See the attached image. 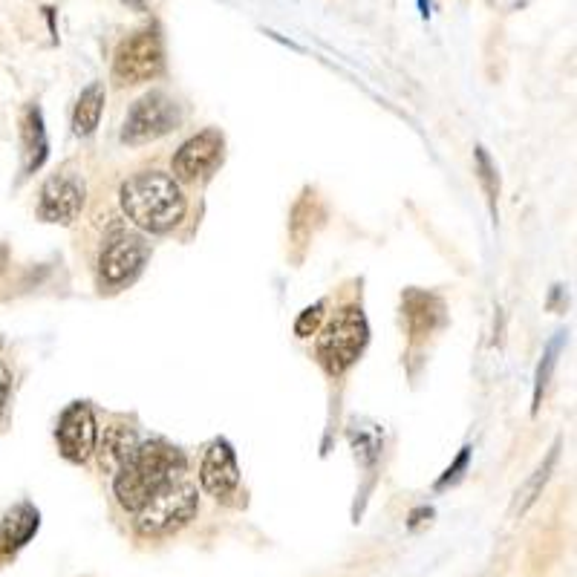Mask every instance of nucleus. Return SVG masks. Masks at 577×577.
<instances>
[{"label": "nucleus", "instance_id": "nucleus-1", "mask_svg": "<svg viewBox=\"0 0 577 577\" xmlns=\"http://www.w3.org/2000/svg\"><path fill=\"white\" fill-rule=\"evenodd\" d=\"M185 474V453L165 439L139 445L133 456L116 471L113 491L125 511H139L153 494Z\"/></svg>", "mask_w": 577, "mask_h": 577}, {"label": "nucleus", "instance_id": "nucleus-2", "mask_svg": "<svg viewBox=\"0 0 577 577\" xmlns=\"http://www.w3.org/2000/svg\"><path fill=\"white\" fill-rule=\"evenodd\" d=\"M119 202L127 220L151 234H165L185 217L182 188L174 176L162 171H142L125 179L119 188Z\"/></svg>", "mask_w": 577, "mask_h": 577}, {"label": "nucleus", "instance_id": "nucleus-3", "mask_svg": "<svg viewBox=\"0 0 577 577\" xmlns=\"http://www.w3.org/2000/svg\"><path fill=\"white\" fill-rule=\"evenodd\" d=\"M370 341L367 318L358 306H344L332 315L318 338V361L329 376L347 373Z\"/></svg>", "mask_w": 577, "mask_h": 577}, {"label": "nucleus", "instance_id": "nucleus-4", "mask_svg": "<svg viewBox=\"0 0 577 577\" xmlns=\"http://www.w3.org/2000/svg\"><path fill=\"white\" fill-rule=\"evenodd\" d=\"M194 514H197V488L188 482H171L136 511V531L145 537H162L188 526Z\"/></svg>", "mask_w": 577, "mask_h": 577}, {"label": "nucleus", "instance_id": "nucleus-5", "mask_svg": "<svg viewBox=\"0 0 577 577\" xmlns=\"http://www.w3.org/2000/svg\"><path fill=\"white\" fill-rule=\"evenodd\" d=\"M165 67V47L156 29H139L127 35L113 55V78L122 87L145 84L162 73Z\"/></svg>", "mask_w": 577, "mask_h": 577}, {"label": "nucleus", "instance_id": "nucleus-6", "mask_svg": "<svg viewBox=\"0 0 577 577\" xmlns=\"http://www.w3.org/2000/svg\"><path fill=\"white\" fill-rule=\"evenodd\" d=\"M182 122V110L176 99H171L162 90L145 93L142 99L130 107L125 119V130H122V142L127 145H148L162 136H168L174 127Z\"/></svg>", "mask_w": 577, "mask_h": 577}, {"label": "nucleus", "instance_id": "nucleus-7", "mask_svg": "<svg viewBox=\"0 0 577 577\" xmlns=\"http://www.w3.org/2000/svg\"><path fill=\"white\" fill-rule=\"evenodd\" d=\"M151 249L139 234H127V231H116L99 257V275L107 286H122L127 280L142 272V266L148 263Z\"/></svg>", "mask_w": 577, "mask_h": 577}, {"label": "nucleus", "instance_id": "nucleus-8", "mask_svg": "<svg viewBox=\"0 0 577 577\" xmlns=\"http://www.w3.org/2000/svg\"><path fill=\"white\" fill-rule=\"evenodd\" d=\"M226 139L220 130H202L191 136L174 156V179L176 182H197L208 176L223 159Z\"/></svg>", "mask_w": 577, "mask_h": 577}, {"label": "nucleus", "instance_id": "nucleus-9", "mask_svg": "<svg viewBox=\"0 0 577 577\" xmlns=\"http://www.w3.org/2000/svg\"><path fill=\"white\" fill-rule=\"evenodd\" d=\"M55 436H58V448L70 462H87L96 451V442H99L93 410L84 402L70 404L58 419Z\"/></svg>", "mask_w": 577, "mask_h": 577}, {"label": "nucleus", "instance_id": "nucleus-10", "mask_svg": "<svg viewBox=\"0 0 577 577\" xmlns=\"http://www.w3.org/2000/svg\"><path fill=\"white\" fill-rule=\"evenodd\" d=\"M84 208V182L73 174H58L47 179L38 200V217L44 223L70 226Z\"/></svg>", "mask_w": 577, "mask_h": 577}, {"label": "nucleus", "instance_id": "nucleus-11", "mask_svg": "<svg viewBox=\"0 0 577 577\" xmlns=\"http://www.w3.org/2000/svg\"><path fill=\"white\" fill-rule=\"evenodd\" d=\"M202 488L217 497V500H228L237 485H240V468H237V456L231 451L226 439H217L208 445V451L202 456L200 468Z\"/></svg>", "mask_w": 577, "mask_h": 577}, {"label": "nucleus", "instance_id": "nucleus-12", "mask_svg": "<svg viewBox=\"0 0 577 577\" xmlns=\"http://www.w3.org/2000/svg\"><path fill=\"white\" fill-rule=\"evenodd\" d=\"M442 318H445V306L436 295L416 292V289L404 295V321H407L413 341L427 338L433 329L442 324Z\"/></svg>", "mask_w": 577, "mask_h": 577}, {"label": "nucleus", "instance_id": "nucleus-13", "mask_svg": "<svg viewBox=\"0 0 577 577\" xmlns=\"http://www.w3.org/2000/svg\"><path fill=\"white\" fill-rule=\"evenodd\" d=\"M38 531V511L21 502L0 520V554H15L29 543V537Z\"/></svg>", "mask_w": 577, "mask_h": 577}, {"label": "nucleus", "instance_id": "nucleus-14", "mask_svg": "<svg viewBox=\"0 0 577 577\" xmlns=\"http://www.w3.org/2000/svg\"><path fill=\"white\" fill-rule=\"evenodd\" d=\"M21 136H24V174H32L44 165L47 159V130H44V116L41 110L32 104L26 107L24 119H21Z\"/></svg>", "mask_w": 577, "mask_h": 577}, {"label": "nucleus", "instance_id": "nucleus-15", "mask_svg": "<svg viewBox=\"0 0 577 577\" xmlns=\"http://www.w3.org/2000/svg\"><path fill=\"white\" fill-rule=\"evenodd\" d=\"M139 448V439L136 433L125 425H113L104 430V439H101V468L107 474H116L127 459L133 456V451Z\"/></svg>", "mask_w": 577, "mask_h": 577}, {"label": "nucleus", "instance_id": "nucleus-16", "mask_svg": "<svg viewBox=\"0 0 577 577\" xmlns=\"http://www.w3.org/2000/svg\"><path fill=\"white\" fill-rule=\"evenodd\" d=\"M101 110H104V84L96 81V84H90L76 101V110H73V130H76V136L96 133Z\"/></svg>", "mask_w": 577, "mask_h": 577}, {"label": "nucleus", "instance_id": "nucleus-17", "mask_svg": "<svg viewBox=\"0 0 577 577\" xmlns=\"http://www.w3.org/2000/svg\"><path fill=\"white\" fill-rule=\"evenodd\" d=\"M557 451H560V445H554V451L549 453V459H546V462H543V465L537 468V474H534V477H531V482H528L526 488H523V494H520V497H523V502L517 505L520 511H526L528 505H531V502L537 500V494L543 491V485H546V479H549V474H552L554 462H557Z\"/></svg>", "mask_w": 577, "mask_h": 577}, {"label": "nucleus", "instance_id": "nucleus-18", "mask_svg": "<svg viewBox=\"0 0 577 577\" xmlns=\"http://www.w3.org/2000/svg\"><path fill=\"white\" fill-rule=\"evenodd\" d=\"M477 171H479V182H482V188H485V194H488V202H491V208H494L497 194H500V182H497L494 165H491V159H488L485 148H477Z\"/></svg>", "mask_w": 577, "mask_h": 577}, {"label": "nucleus", "instance_id": "nucleus-19", "mask_svg": "<svg viewBox=\"0 0 577 577\" xmlns=\"http://www.w3.org/2000/svg\"><path fill=\"white\" fill-rule=\"evenodd\" d=\"M560 344H563V338H554L552 344H549V350L543 355V364H540V370H537V390H534V410L540 407V396H543V387L549 384V376H552L554 364H557V352H560Z\"/></svg>", "mask_w": 577, "mask_h": 577}, {"label": "nucleus", "instance_id": "nucleus-20", "mask_svg": "<svg viewBox=\"0 0 577 577\" xmlns=\"http://www.w3.org/2000/svg\"><path fill=\"white\" fill-rule=\"evenodd\" d=\"M321 318H324V303H315V306H309L306 312H303L301 318H298V324H295V332L301 335V338H309L318 324H321Z\"/></svg>", "mask_w": 577, "mask_h": 577}, {"label": "nucleus", "instance_id": "nucleus-21", "mask_svg": "<svg viewBox=\"0 0 577 577\" xmlns=\"http://www.w3.org/2000/svg\"><path fill=\"white\" fill-rule=\"evenodd\" d=\"M465 465H468V448H465V451L459 453V459H456V462H453L451 468H448V471H445V477L439 479V488H445V485H448V482H453V479L459 477V471H462V468H465Z\"/></svg>", "mask_w": 577, "mask_h": 577}, {"label": "nucleus", "instance_id": "nucleus-22", "mask_svg": "<svg viewBox=\"0 0 577 577\" xmlns=\"http://www.w3.org/2000/svg\"><path fill=\"white\" fill-rule=\"evenodd\" d=\"M9 390H12V373L0 364V410H3V404L9 399Z\"/></svg>", "mask_w": 577, "mask_h": 577}]
</instances>
